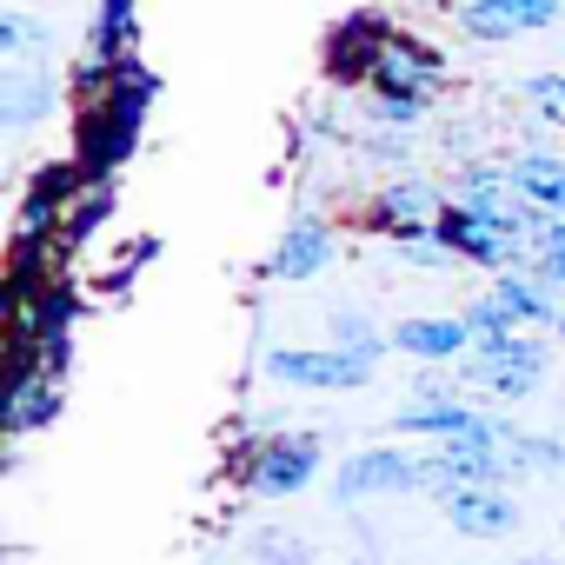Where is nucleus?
Segmentation results:
<instances>
[{
  "mask_svg": "<svg viewBox=\"0 0 565 565\" xmlns=\"http://www.w3.org/2000/svg\"><path fill=\"white\" fill-rule=\"evenodd\" d=\"M373 366L380 353H360V347H273L266 353V380L294 393H360Z\"/></svg>",
  "mask_w": 565,
  "mask_h": 565,
  "instance_id": "nucleus-1",
  "label": "nucleus"
},
{
  "mask_svg": "<svg viewBox=\"0 0 565 565\" xmlns=\"http://www.w3.org/2000/svg\"><path fill=\"white\" fill-rule=\"evenodd\" d=\"M459 380L479 386L486 399H505V406H512V399H532L539 380H545V347L525 340V333L492 340V347H472V353L459 360Z\"/></svg>",
  "mask_w": 565,
  "mask_h": 565,
  "instance_id": "nucleus-2",
  "label": "nucleus"
},
{
  "mask_svg": "<svg viewBox=\"0 0 565 565\" xmlns=\"http://www.w3.org/2000/svg\"><path fill=\"white\" fill-rule=\"evenodd\" d=\"M320 459H327V439L313 426L266 433V446L246 466V492H259V499H294V492H307L320 479Z\"/></svg>",
  "mask_w": 565,
  "mask_h": 565,
  "instance_id": "nucleus-3",
  "label": "nucleus"
},
{
  "mask_svg": "<svg viewBox=\"0 0 565 565\" xmlns=\"http://www.w3.org/2000/svg\"><path fill=\"white\" fill-rule=\"evenodd\" d=\"M399 492H426V459L406 446H360L340 472H333V499L360 505V499H399Z\"/></svg>",
  "mask_w": 565,
  "mask_h": 565,
  "instance_id": "nucleus-4",
  "label": "nucleus"
},
{
  "mask_svg": "<svg viewBox=\"0 0 565 565\" xmlns=\"http://www.w3.org/2000/svg\"><path fill=\"white\" fill-rule=\"evenodd\" d=\"M459 34L499 47V41H519V34H539V28H558L565 21V0H459Z\"/></svg>",
  "mask_w": 565,
  "mask_h": 565,
  "instance_id": "nucleus-5",
  "label": "nucleus"
},
{
  "mask_svg": "<svg viewBox=\"0 0 565 565\" xmlns=\"http://www.w3.org/2000/svg\"><path fill=\"white\" fill-rule=\"evenodd\" d=\"M439 239L459 253V266H486V273H512V266H525V246H519L512 233L486 226L466 200H446V213H439Z\"/></svg>",
  "mask_w": 565,
  "mask_h": 565,
  "instance_id": "nucleus-6",
  "label": "nucleus"
},
{
  "mask_svg": "<svg viewBox=\"0 0 565 565\" xmlns=\"http://www.w3.org/2000/svg\"><path fill=\"white\" fill-rule=\"evenodd\" d=\"M439 519L459 539H505V532H519V499H512V486H452V492H439Z\"/></svg>",
  "mask_w": 565,
  "mask_h": 565,
  "instance_id": "nucleus-7",
  "label": "nucleus"
},
{
  "mask_svg": "<svg viewBox=\"0 0 565 565\" xmlns=\"http://www.w3.org/2000/svg\"><path fill=\"white\" fill-rule=\"evenodd\" d=\"M333 266V226L320 213H294L287 233L273 239L266 253V279H287V287H300V279H320Z\"/></svg>",
  "mask_w": 565,
  "mask_h": 565,
  "instance_id": "nucleus-8",
  "label": "nucleus"
},
{
  "mask_svg": "<svg viewBox=\"0 0 565 565\" xmlns=\"http://www.w3.org/2000/svg\"><path fill=\"white\" fill-rule=\"evenodd\" d=\"M439 213H446V193H439L433 180H399V186L373 193L366 226H373V233L406 239V233H433V226H439Z\"/></svg>",
  "mask_w": 565,
  "mask_h": 565,
  "instance_id": "nucleus-9",
  "label": "nucleus"
},
{
  "mask_svg": "<svg viewBox=\"0 0 565 565\" xmlns=\"http://www.w3.org/2000/svg\"><path fill=\"white\" fill-rule=\"evenodd\" d=\"M486 426H492V413H472L466 399H413V406H399V413H393V433L426 439V446L472 439V433H486Z\"/></svg>",
  "mask_w": 565,
  "mask_h": 565,
  "instance_id": "nucleus-10",
  "label": "nucleus"
},
{
  "mask_svg": "<svg viewBox=\"0 0 565 565\" xmlns=\"http://www.w3.org/2000/svg\"><path fill=\"white\" fill-rule=\"evenodd\" d=\"M47 114H54V74L41 61H14L0 74V120H8V134H28Z\"/></svg>",
  "mask_w": 565,
  "mask_h": 565,
  "instance_id": "nucleus-11",
  "label": "nucleus"
},
{
  "mask_svg": "<svg viewBox=\"0 0 565 565\" xmlns=\"http://www.w3.org/2000/svg\"><path fill=\"white\" fill-rule=\"evenodd\" d=\"M439 74H446V54L426 47V41H413V34H393L373 54V87H419V94H433Z\"/></svg>",
  "mask_w": 565,
  "mask_h": 565,
  "instance_id": "nucleus-12",
  "label": "nucleus"
},
{
  "mask_svg": "<svg viewBox=\"0 0 565 565\" xmlns=\"http://www.w3.org/2000/svg\"><path fill=\"white\" fill-rule=\"evenodd\" d=\"M393 347L413 353V360H466V353H472V327H466V313H459V320H446V313H413V320L393 327Z\"/></svg>",
  "mask_w": 565,
  "mask_h": 565,
  "instance_id": "nucleus-13",
  "label": "nucleus"
},
{
  "mask_svg": "<svg viewBox=\"0 0 565 565\" xmlns=\"http://www.w3.org/2000/svg\"><path fill=\"white\" fill-rule=\"evenodd\" d=\"M505 173H512V186H519L532 206L565 213V160H558V153H512Z\"/></svg>",
  "mask_w": 565,
  "mask_h": 565,
  "instance_id": "nucleus-14",
  "label": "nucleus"
},
{
  "mask_svg": "<svg viewBox=\"0 0 565 565\" xmlns=\"http://www.w3.org/2000/svg\"><path fill=\"white\" fill-rule=\"evenodd\" d=\"M505 452H512V472L519 479H558L565 472V439L532 433V426H512V419H505Z\"/></svg>",
  "mask_w": 565,
  "mask_h": 565,
  "instance_id": "nucleus-15",
  "label": "nucleus"
},
{
  "mask_svg": "<svg viewBox=\"0 0 565 565\" xmlns=\"http://www.w3.org/2000/svg\"><path fill=\"white\" fill-rule=\"evenodd\" d=\"M54 413H61V386L47 373H21L14 399H8V426L14 433H41V426H54Z\"/></svg>",
  "mask_w": 565,
  "mask_h": 565,
  "instance_id": "nucleus-16",
  "label": "nucleus"
},
{
  "mask_svg": "<svg viewBox=\"0 0 565 565\" xmlns=\"http://www.w3.org/2000/svg\"><path fill=\"white\" fill-rule=\"evenodd\" d=\"M0 54H8V61H41V54H54V28L34 8L14 0V8L0 14Z\"/></svg>",
  "mask_w": 565,
  "mask_h": 565,
  "instance_id": "nucleus-17",
  "label": "nucleus"
},
{
  "mask_svg": "<svg viewBox=\"0 0 565 565\" xmlns=\"http://www.w3.org/2000/svg\"><path fill=\"white\" fill-rule=\"evenodd\" d=\"M433 114V94L419 87H373V120L380 127H419Z\"/></svg>",
  "mask_w": 565,
  "mask_h": 565,
  "instance_id": "nucleus-18",
  "label": "nucleus"
},
{
  "mask_svg": "<svg viewBox=\"0 0 565 565\" xmlns=\"http://www.w3.org/2000/svg\"><path fill=\"white\" fill-rule=\"evenodd\" d=\"M466 327H472V347H492V340H512L519 333V313L499 300V294H479L466 307Z\"/></svg>",
  "mask_w": 565,
  "mask_h": 565,
  "instance_id": "nucleus-19",
  "label": "nucleus"
},
{
  "mask_svg": "<svg viewBox=\"0 0 565 565\" xmlns=\"http://www.w3.org/2000/svg\"><path fill=\"white\" fill-rule=\"evenodd\" d=\"M333 347H360V353H380V360H386L393 333H380L360 307H340V313H333Z\"/></svg>",
  "mask_w": 565,
  "mask_h": 565,
  "instance_id": "nucleus-20",
  "label": "nucleus"
},
{
  "mask_svg": "<svg viewBox=\"0 0 565 565\" xmlns=\"http://www.w3.org/2000/svg\"><path fill=\"white\" fill-rule=\"evenodd\" d=\"M525 100H532V114H539L545 127H558V134H565V67L532 74V81H525Z\"/></svg>",
  "mask_w": 565,
  "mask_h": 565,
  "instance_id": "nucleus-21",
  "label": "nucleus"
},
{
  "mask_svg": "<svg viewBox=\"0 0 565 565\" xmlns=\"http://www.w3.org/2000/svg\"><path fill=\"white\" fill-rule=\"evenodd\" d=\"M253 558L259 565H307V545L294 532H266V539H253Z\"/></svg>",
  "mask_w": 565,
  "mask_h": 565,
  "instance_id": "nucleus-22",
  "label": "nucleus"
},
{
  "mask_svg": "<svg viewBox=\"0 0 565 565\" xmlns=\"http://www.w3.org/2000/svg\"><path fill=\"white\" fill-rule=\"evenodd\" d=\"M525 266L545 279V287H558V294H565V239H558V246H545V253H532Z\"/></svg>",
  "mask_w": 565,
  "mask_h": 565,
  "instance_id": "nucleus-23",
  "label": "nucleus"
},
{
  "mask_svg": "<svg viewBox=\"0 0 565 565\" xmlns=\"http://www.w3.org/2000/svg\"><path fill=\"white\" fill-rule=\"evenodd\" d=\"M505 565H558L552 552H532V558H505Z\"/></svg>",
  "mask_w": 565,
  "mask_h": 565,
  "instance_id": "nucleus-24",
  "label": "nucleus"
},
{
  "mask_svg": "<svg viewBox=\"0 0 565 565\" xmlns=\"http://www.w3.org/2000/svg\"><path fill=\"white\" fill-rule=\"evenodd\" d=\"M21 8H54V0H21Z\"/></svg>",
  "mask_w": 565,
  "mask_h": 565,
  "instance_id": "nucleus-25",
  "label": "nucleus"
},
{
  "mask_svg": "<svg viewBox=\"0 0 565 565\" xmlns=\"http://www.w3.org/2000/svg\"><path fill=\"white\" fill-rule=\"evenodd\" d=\"M558 28H565V21H558Z\"/></svg>",
  "mask_w": 565,
  "mask_h": 565,
  "instance_id": "nucleus-26",
  "label": "nucleus"
}]
</instances>
